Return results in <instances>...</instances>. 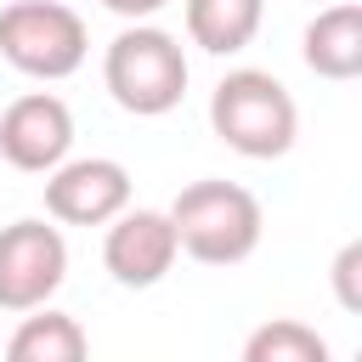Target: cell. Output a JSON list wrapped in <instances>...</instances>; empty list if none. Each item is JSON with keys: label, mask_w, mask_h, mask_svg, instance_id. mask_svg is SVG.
Here are the masks:
<instances>
[{"label": "cell", "mask_w": 362, "mask_h": 362, "mask_svg": "<svg viewBox=\"0 0 362 362\" xmlns=\"http://www.w3.org/2000/svg\"><path fill=\"white\" fill-rule=\"evenodd\" d=\"M170 221L181 232V255H192L198 266H238L260 249V232H266L260 198L221 175L181 187L170 204Z\"/></svg>", "instance_id": "cell-1"}, {"label": "cell", "mask_w": 362, "mask_h": 362, "mask_svg": "<svg viewBox=\"0 0 362 362\" xmlns=\"http://www.w3.org/2000/svg\"><path fill=\"white\" fill-rule=\"evenodd\" d=\"M102 85L124 113L158 119V113L181 107V96H187V51H181V40L170 28L130 23V28H119L107 40Z\"/></svg>", "instance_id": "cell-2"}, {"label": "cell", "mask_w": 362, "mask_h": 362, "mask_svg": "<svg viewBox=\"0 0 362 362\" xmlns=\"http://www.w3.org/2000/svg\"><path fill=\"white\" fill-rule=\"evenodd\" d=\"M209 124L243 158H283L300 136V107L266 68H232L209 90Z\"/></svg>", "instance_id": "cell-3"}, {"label": "cell", "mask_w": 362, "mask_h": 362, "mask_svg": "<svg viewBox=\"0 0 362 362\" xmlns=\"http://www.w3.org/2000/svg\"><path fill=\"white\" fill-rule=\"evenodd\" d=\"M85 17L62 0H11L0 11V57L28 79H68L85 68Z\"/></svg>", "instance_id": "cell-4"}, {"label": "cell", "mask_w": 362, "mask_h": 362, "mask_svg": "<svg viewBox=\"0 0 362 362\" xmlns=\"http://www.w3.org/2000/svg\"><path fill=\"white\" fill-rule=\"evenodd\" d=\"M68 277V238L62 226L23 215L0 226V311H40Z\"/></svg>", "instance_id": "cell-5"}, {"label": "cell", "mask_w": 362, "mask_h": 362, "mask_svg": "<svg viewBox=\"0 0 362 362\" xmlns=\"http://www.w3.org/2000/svg\"><path fill=\"white\" fill-rule=\"evenodd\" d=\"M130 209V170L119 158H68L45 175V215L62 226H113Z\"/></svg>", "instance_id": "cell-6"}, {"label": "cell", "mask_w": 362, "mask_h": 362, "mask_svg": "<svg viewBox=\"0 0 362 362\" xmlns=\"http://www.w3.org/2000/svg\"><path fill=\"white\" fill-rule=\"evenodd\" d=\"M68 147H74V113L51 90H28L0 113V158L11 170L51 175L57 164H68Z\"/></svg>", "instance_id": "cell-7"}, {"label": "cell", "mask_w": 362, "mask_h": 362, "mask_svg": "<svg viewBox=\"0 0 362 362\" xmlns=\"http://www.w3.org/2000/svg\"><path fill=\"white\" fill-rule=\"evenodd\" d=\"M175 255H181V232H175L170 209H124L102 238V266L113 272L119 288L164 283Z\"/></svg>", "instance_id": "cell-8"}, {"label": "cell", "mask_w": 362, "mask_h": 362, "mask_svg": "<svg viewBox=\"0 0 362 362\" xmlns=\"http://www.w3.org/2000/svg\"><path fill=\"white\" fill-rule=\"evenodd\" d=\"M300 57L317 79H362V6H322L300 34Z\"/></svg>", "instance_id": "cell-9"}, {"label": "cell", "mask_w": 362, "mask_h": 362, "mask_svg": "<svg viewBox=\"0 0 362 362\" xmlns=\"http://www.w3.org/2000/svg\"><path fill=\"white\" fill-rule=\"evenodd\" d=\"M6 362H90V334H85L79 317L40 305L11 328Z\"/></svg>", "instance_id": "cell-10"}, {"label": "cell", "mask_w": 362, "mask_h": 362, "mask_svg": "<svg viewBox=\"0 0 362 362\" xmlns=\"http://www.w3.org/2000/svg\"><path fill=\"white\" fill-rule=\"evenodd\" d=\"M266 23V0H187V40L209 57L243 51Z\"/></svg>", "instance_id": "cell-11"}, {"label": "cell", "mask_w": 362, "mask_h": 362, "mask_svg": "<svg viewBox=\"0 0 362 362\" xmlns=\"http://www.w3.org/2000/svg\"><path fill=\"white\" fill-rule=\"evenodd\" d=\"M243 362H334V356H328V339L311 322L272 317L243 339Z\"/></svg>", "instance_id": "cell-12"}, {"label": "cell", "mask_w": 362, "mask_h": 362, "mask_svg": "<svg viewBox=\"0 0 362 362\" xmlns=\"http://www.w3.org/2000/svg\"><path fill=\"white\" fill-rule=\"evenodd\" d=\"M328 288H334V300H339L351 317H362V238H351V243L334 255V266H328Z\"/></svg>", "instance_id": "cell-13"}, {"label": "cell", "mask_w": 362, "mask_h": 362, "mask_svg": "<svg viewBox=\"0 0 362 362\" xmlns=\"http://www.w3.org/2000/svg\"><path fill=\"white\" fill-rule=\"evenodd\" d=\"M102 6H107L113 17H124V23H147V17H153V11H164L170 0H102Z\"/></svg>", "instance_id": "cell-14"}, {"label": "cell", "mask_w": 362, "mask_h": 362, "mask_svg": "<svg viewBox=\"0 0 362 362\" xmlns=\"http://www.w3.org/2000/svg\"><path fill=\"white\" fill-rule=\"evenodd\" d=\"M356 362H362V345H356Z\"/></svg>", "instance_id": "cell-15"}]
</instances>
